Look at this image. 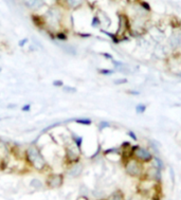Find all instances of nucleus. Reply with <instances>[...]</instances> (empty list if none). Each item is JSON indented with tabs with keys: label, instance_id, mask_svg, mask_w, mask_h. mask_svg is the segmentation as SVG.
I'll list each match as a JSON object with an SVG mask.
<instances>
[{
	"label": "nucleus",
	"instance_id": "obj_13",
	"mask_svg": "<svg viewBox=\"0 0 181 200\" xmlns=\"http://www.w3.org/2000/svg\"><path fill=\"white\" fill-rule=\"evenodd\" d=\"M31 20L33 22L35 26H36L37 29L39 30H44L45 31V20H44V17L42 15H38L37 13H32L31 14Z\"/></svg>",
	"mask_w": 181,
	"mask_h": 200
},
{
	"label": "nucleus",
	"instance_id": "obj_4",
	"mask_svg": "<svg viewBox=\"0 0 181 200\" xmlns=\"http://www.w3.org/2000/svg\"><path fill=\"white\" fill-rule=\"evenodd\" d=\"M82 148L79 147L75 143L72 141L65 143V163L66 166H69L71 164L76 163L81 161Z\"/></svg>",
	"mask_w": 181,
	"mask_h": 200
},
{
	"label": "nucleus",
	"instance_id": "obj_6",
	"mask_svg": "<svg viewBox=\"0 0 181 200\" xmlns=\"http://www.w3.org/2000/svg\"><path fill=\"white\" fill-rule=\"evenodd\" d=\"M132 157L145 164L150 163L154 155L148 148L140 146V145H132Z\"/></svg>",
	"mask_w": 181,
	"mask_h": 200
},
{
	"label": "nucleus",
	"instance_id": "obj_14",
	"mask_svg": "<svg viewBox=\"0 0 181 200\" xmlns=\"http://www.w3.org/2000/svg\"><path fill=\"white\" fill-rule=\"evenodd\" d=\"M97 17L100 18L102 26H104L105 28H109V26H110L111 19H110V17L108 16V14L106 13V12H104L103 10L99 9V10L97 11Z\"/></svg>",
	"mask_w": 181,
	"mask_h": 200
},
{
	"label": "nucleus",
	"instance_id": "obj_19",
	"mask_svg": "<svg viewBox=\"0 0 181 200\" xmlns=\"http://www.w3.org/2000/svg\"><path fill=\"white\" fill-rule=\"evenodd\" d=\"M108 199L109 200H125L124 199V194L121 192L120 190L114 191V192L108 197Z\"/></svg>",
	"mask_w": 181,
	"mask_h": 200
},
{
	"label": "nucleus",
	"instance_id": "obj_17",
	"mask_svg": "<svg viewBox=\"0 0 181 200\" xmlns=\"http://www.w3.org/2000/svg\"><path fill=\"white\" fill-rule=\"evenodd\" d=\"M70 138H71V141L73 143H75L79 147L82 148V145H83V137L82 136H79V134H76L75 132L71 131L70 132Z\"/></svg>",
	"mask_w": 181,
	"mask_h": 200
},
{
	"label": "nucleus",
	"instance_id": "obj_20",
	"mask_svg": "<svg viewBox=\"0 0 181 200\" xmlns=\"http://www.w3.org/2000/svg\"><path fill=\"white\" fill-rule=\"evenodd\" d=\"M91 26L92 28H94V29H101V26H102V24H101V20L100 18L97 17V15H93L91 19Z\"/></svg>",
	"mask_w": 181,
	"mask_h": 200
},
{
	"label": "nucleus",
	"instance_id": "obj_10",
	"mask_svg": "<svg viewBox=\"0 0 181 200\" xmlns=\"http://www.w3.org/2000/svg\"><path fill=\"white\" fill-rule=\"evenodd\" d=\"M84 167V164L82 163L81 161L71 164L69 166H66V176L69 177V178H79L83 174Z\"/></svg>",
	"mask_w": 181,
	"mask_h": 200
},
{
	"label": "nucleus",
	"instance_id": "obj_3",
	"mask_svg": "<svg viewBox=\"0 0 181 200\" xmlns=\"http://www.w3.org/2000/svg\"><path fill=\"white\" fill-rule=\"evenodd\" d=\"M125 173L132 178H141L144 174V163L140 162L134 157H130L127 160L123 161Z\"/></svg>",
	"mask_w": 181,
	"mask_h": 200
},
{
	"label": "nucleus",
	"instance_id": "obj_9",
	"mask_svg": "<svg viewBox=\"0 0 181 200\" xmlns=\"http://www.w3.org/2000/svg\"><path fill=\"white\" fill-rule=\"evenodd\" d=\"M21 3L26 10L31 11L33 13H37L47 5L46 0H21Z\"/></svg>",
	"mask_w": 181,
	"mask_h": 200
},
{
	"label": "nucleus",
	"instance_id": "obj_30",
	"mask_svg": "<svg viewBox=\"0 0 181 200\" xmlns=\"http://www.w3.org/2000/svg\"><path fill=\"white\" fill-rule=\"evenodd\" d=\"M30 109H31V105L30 104H26V105L22 106V108H21L22 111H30Z\"/></svg>",
	"mask_w": 181,
	"mask_h": 200
},
{
	"label": "nucleus",
	"instance_id": "obj_26",
	"mask_svg": "<svg viewBox=\"0 0 181 200\" xmlns=\"http://www.w3.org/2000/svg\"><path fill=\"white\" fill-rule=\"evenodd\" d=\"M53 86H54V87H60V88H63L65 85H64L63 81H60V79H55V81H53Z\"/></svg>",
	"mask_w": 181,
	"mask_h": 200
},
{
	"label": "nucleus",
	"instance_id": "obj_16",
	"mask_svg": "<svg viewBox=\"0 0 181 200\" xmlns=\"http://www.w3.org/2000/svg\"><path fill=\"white\" fill-rule=\"evenodd\" d=\"M150 165L155 166V167L161 169V171H163V169H164V167H165L164 161H163L162 159L159 157V156H154V157H152V159L150 160Z\"/></svg>",
	"mask_w": 181,
	"mask_h": 200
},
{
	"label": "nucleus",
	"instance_id": "obj_18",
	"mask_svg": "<svg viewBox=\"0 0 181 200\" xmlns=\"http://www.w3.org/2000/svg\"><path fill=\"white\" fill-rule=\"evenodd\" d=\"M76 124H79V125H83V126H89L92 124V121L89 118H79V119H74L73 120Z\"/></svg>",
	"mask_w": 181,
	"mask_h": 200
},
{
	"label": "nucleus",
	"instance_id": "obj_12",
	"mask_svg": "<svg viewBox=\"0 0 181 200\" xmlns=\"http://www.w3.org/2000/svg\"><path fill=\"white\" fill-rule=\"evenodd\" d=\"M111 63H112L116 71L125 74V75H128V74L131 73V67L129 66V65H127V64L123 63V61H116V59H112Z\"/></svg>",
	"mask_w": 181,
	"mask_h": 200
},
{
	"label": "nucleus",
	"instance_id": "obj_25",
	"mask_svg": "<svg viewBox=\"0 0 181 200\" xmlns=\"http://www.w3.org/2000/svg\"><path fill=\"white\" fill-rule=\"evenodd\" d=\"M63 90L65 92H69V93H74L76 92V88L74 87H71V86H64Z\"/></svg>",
	"mask_w": 181,
	"mask_h": 200
},
{
	"label": "nucleus",
	"instance_id": "obj_21",
	"mask_svg": "<svg viewBox=\"0 0 181 200\" xmlns=\"http://www.w3.org/2000/svg\"><path fill=\"white\" fill-rule=\"evenodd\" d=\"M97 72L100 74H102V75H112L114 72H116V70L114 69H105V68H103V69H99L97 70Z\"/></svg>",
	"mask_w": 181,
	"mask_h": 200
},
{
	"label": "nucleus",
	"instance_id": "obj_32",
	"mask_svg": "<svg viewBox=\"0 0 181 200\" xmlns=\"http://www.w3.org/2000/svg\"><path fill=\"white\" fill-rule=\"evenodd\" d=\"M128 93L132 95H140V91H136V90H129Z\"/></svg>",
	"mask_w": 181,
	"mask_h": 200
},
{
	"label": "nucleus",
	"instance_id": "obj_7",
	"mask_svg": "<svg viewBox=\"0 0 181 200\" xmlns=\"http://www.w3.org/2000/svg\"><path fill=\"white\" fill-rule=\"evenodd\" d=\"M64 182H65V175L64 174H56V173H51L46 177L45 184L49 189H59L63 186Z\"/></svg>",
	"mask_w": 181,
	"mask_h": 200
},
{
	"label": "nucleus",
	"instance_id": "obj_22",
	"mask_svg": "<svg viewBox=\"0 0 181 200\" xmlns=\"http://www.w3.org/2000/svg\"><path fill=\"white\" fill-rule=\"evenodd\" d=\"M147 106L145 105V104H143V103H140V104H138V105L136 106V112L138 113V114H141V113H144L145 110H146Z\"/></svg>",
	"mask_w": 181,
	"mask_h": 200
},
{
	"label": "nucleus",
	"instance_id": "obj_23",
	"mask_svg": "<svg viewBox=\"0 0 181 200\" xmlns=\"http://www.w3.org/2000/svg\"><path fill=\"white\" fill-rule=\"evenodd\" d=\"M99 130L100 131H102V130H104L105 128H108V127H110V123L109 122H107V121H102V122H100L99 123Z\"/></svg>",
	"mask_w": 181,
	"mask_h": 200
},
{
	"label": "nucleus",
	"instance_id": "obj_33",
	"mask_svg": "<svg viewBox=\"0 0 181 200\" xmlns=\"http://www.w3.org/2000/svg\"><path fill=\"white\" fill-rule=\"evenodd\" d=\"M155 195H156V197H157V196H158V194H155ZM156 197H155V196H154V198H152V199H156ZM157 200H159V199H157Z\"/></svg>",
	"mask_w": 181,
	"mask_h": 200
},
{
	"label": "nucleus",
	"instance_id": "obj_27",
	"mask_svg": "<svg viewBox=\"0 0 181 200\" xmlns=\"http://www.w3.org/2000/svg\"><path fill=\"white\" fill-rule=\"evenodd\" d=\"M127 134H128V137H130L131 139L134 140V142H137V141H138V137H137L136 134H134V131H131V130H128V131H127Z\"/></svg>",
	"mask_w": 181,
	"mask_h": 200
},
{
	"label": "nucleus",
	"instance_id": "obj_11",
	"mask_svg": "<svg viewBox=\"0 0 181 200\" xmlns=\"http://www.w3.org/2000/svg\"><path fill=\"white\" fill-rule=\"evenodd\" d=\"M86 0H57V4L62 5L67 11H76L83 8Z\"/></svg>",
	"mask_w": 181,
	"mask_h": 200
},
{
	"label": "nucleus",
	"instance_id": "obj_24",
	"mask_svg": "<svg viewBox=\"0 0 181 200\" xmlns=\"http://www.w3.org/2000/svg\"><path fill=\"white\" fill-rule=\"evenodd\" d=\"M128 82L127 81V79H125V77H121V79H117L113 81V84L114 85H123V84H126V83Z\"/></svg>",
	"mask_w": 181,
	"mask_h": 200
},
{
	"label": "nucleus",
	"instance_id": "obj_15",
	"mask_svg": "<svg viewBox=\"0 0 181 200\" xmlns=\"http://www.w3.org/2000/svg\"><path fill=\"white\" fill-rule=\"evenodd\" d=\"M45 185H46L45 182H42V180L39 179V178H33V179H31L29 182V186L34 191L44 190V189H45Z\"/></svg>",
	"mask_w": 181,
	"mask_h": 200
},
{
	"label": "nucleus",
	"instance_id": "obj_1",
	"mask_svg": "<svg viewBox=\"0 0 181 200\" xmlns=\"http://www.w3.org/2000/svg\"><path fill=\"white\" fill-rule=\"evenodd\" d=\"M68 11L64 9L59 4L49 5L46 9L45 13L42 14L44 20H45V32L49 34L50 38L55 34L56 32L60 30H65V20L67 18V13Z\"/></svg>",
	"mask_w": 181,
	"mask_h": 200
},
{
	"label": "nucleus",
	"instance_id": "obj_31",
	"mask_svg": "<svg viewBox=\"0 0 181 200\" xmlns=\"http://www.w3.org/2000/svg\"><path fill=\"white\" fill-rule=\"evenodd\" d=\"M26 42H28V39H26V38H24V39H21L20 41L18 42L19 47H24V46L26 45Z\"/></svg>",
	"mask_w": 181,
	"mask_h": 200
},
{
	"label": "nucleus",
	"instance_id": "obj_28",
	"mask_svg": "<svg viewBox=\"0 0 181 200\" xmlns=\"http://www.w3.org/2000/svg\"><path fill=\"white\" fill-rule=\"evenodd\" d=\"M101 55L102 56H104L105 58H107V59H110V61H112L113 59V56L111 55V54H109V53H105V52H103V53H101Z\"/></svg>",
	"mask_w": 181,
	"mask_h": 200
},
{
	"label": "nucleus",
	"instance_id": "obj_5",
	"mask_svg": "<svg viewBox=\"0 0 181 200\" xmlns=\"http://www.w3.org/2000/svg\"><path fill=\"white\" fill-rule=\"evenodd\" d=\"M170 72L177 76H181V54L173 53L171 56H167L165 61Z\"/></svg>",
	"mask_w": 181,
	"mask_h": 200
},
{
	"label": "nucleus",
	"instance_id": "obj_29",
	"mask_svg": "<svg viewBox=\"0 0 181 200\" xmlns=\"http://www.w3.org/2000/svg\"><path fill=\"white\" fill-rule=\"evenodd\" d=\"M77 36L82 37V38H89V37H91L92 35L89 34V33H77Z\"/></svg>",
	"mask_w": 181,
	"mask_h": 200
},
{
	"label": "nucleus",
	"instance_id": "obj_2",
	"mask_svg": "<svg viewBox=\"0 0 181 200\" xmlns=\"http://www.w3.org/2000/svg\"><path fill=\"white\" fill-rule=\"evenodd\" d=\"M24 159L30 167L37 171H40V173H44L49 167V164L42 155L41 149L35 143L26 147V149L24 150Z\"/></svg>",
	"mask_w": 181,
	"mask_h": 200
},
{
	"label": "nucleus",
	"instance_id": "obj_8",
	"mask_svg": "<svg viewBox=\"0 0 181 200\" xmlns=\"http://www.w3.org/2000/svg\"><path fill=\"white\" fill-rule=\"evenodd\" d=\"M142 178H145V179L156 182V183H160L162 180V171L155 166L150 165L147 169H144V174Z\"/></svg>",
	"mask_w": 181,
	"mask_h": 200
}]
</instances>
